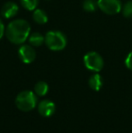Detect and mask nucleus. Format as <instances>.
<instances>
[{
	"mask_svg": "<svg viewBox=\"0 0 132 133\" xmlns=\"http://www.w3.org/2000/svg\"><path fill=\"white\" fill-rule=\"evenodd\" d=\"M30 24L25 19H16L10 22L5 29V35L12 44H23L30 35Z\"/></svg>",
	"mask_w": 132,
	"mask_h": 133,
	"instance_id": "f257e3e1",
	"label": "nucleus"
},
{
	"mask_svg": "<svg viewBox=\"0 0 132 133\" xmlns=\"http://www.w3.org/2000/svg\"><path fill=\"white\" fill-rule=\"evenodd\" d=\"M15 102L22 111H31L37 106V96L34 91H23L17 94Z\"/></svg>",
	"mask_w": 132,
	"mask_h": 133,
	"instance_id": "f03ea898",
	"label": "nucleus"
},
{
	"mask_svg": "<svg viewBox=\"0 0 132 133\" xmlns=\"http://www.w3.org/2000/svg\"><path fill=\"white\" fill-rule=\"evenodd\" d=\"M44 44L52 51H62L67 45V38L60 31H50L44 36Z\"/></svg>",
	"mask_w": 132,
	"mask_h": 133,
	"instance_id": "7ed1b4c3",
	"label": "nucleus"
},
{
	"mask_svg": "<svg viewBox=\"0 0 132 133\" xmlns=\"http://www.w3.org/2000/svg\"><path fill=\"white\" fill-rule=\"evenodd\" d=\"M83 63L88 70L92 72H99L104 66V61L102 56L97 52H89L83 57Z\"/></svg>",
	"mask_w": 132,
	"mask_h": 133,
	"instance_id": "20e7f679",
	"label": "nucleus"
},
{
	"mask_svg": "<svg viewBox=\"0 0 132 133\" xmlns=\"http://www.w3.org/2000/svg\"><path fill=\"white\" fill-rule=\"evenodd\" d=\"M98 5L102 12L109 16L119 14L122 8L120 0H98Z\"/></svg>",
	"mask_w": 132,
	"mask_h": 133,
	"instance_id": "39448f33",
	"label": "nucleus"
},
{
	"mask_svg": "<svg viewBox=\"0 0 132 133\" xmlns=\"http://www.w3.org/2000/svg\"><path fill=\"white\" fill-rule=\"evenodd\" d=\"M18 56L24 63H31L36 58V53L31 44H23L18 49Z\"/></svg>",
	"mask_w": 132,
	"mask_h": 133,
	"instance_id": "423d86ee",
	"label": "nucleus"
},
{
	"mask_svg": "<svg viewBox=\"0 0 132 133\" xmlns=\"http://www.w3.org/2000/svg\"><path fill=\"white\" fill-rule=\"evenodd\" d=\"M37 110L41 116L48 118L53 115L55 110H56V107H55L54 102H53L52 101L44 100L39 102V104L37 105Z\"/></svg>",
	"mask_w": 132,
	"mask_h": 133,
	"instance_id": "0eeeda50",
	"label": "nucleus"
},
{
	"mask_svg": "<svg viewBox=\"0 0 132 133\" xmlns=\"http://www.w3.org/2000/svg\"><path fill=\"white\" fill-rule=\"evenodd\" d=\"M19 11V7L15 2L8 1L3 5L1 8V15L6 19L12 18L17 15Z\"/></svg>",
	"mask_w": 132,
	"mask_h": 133,
	"instance_id": "6e6552de",
	"label": "nucleus"
},
{
	"mask_svg": "<svg viewBox=\"0 0 132 133\" xmlns=\"http://www.w3.org/2000/svg\"><path fill=\"white\" fill-rule=\"evenodd\" d=\"M103 85V79L98 72L92 74L89 79V86L92 90L95 91H99Z\"/></svg>",
	"mask_w": 132,
	"mask_h": 133,
	"instance_id": "1a4fd4ad",
	"label": "nucleus"
},
{
	"mask_svg": "<svg viewBox=\"0 0 132 133\" xmlns=\"http://www.w3.org/2000/svg\"><path fill=\"white\" fill-rule=\"evenodd\" d=\"M33 19L38 25H44V24H46L48 22V16L44 10L36 8L33 10Z\"/></svg>",
	"mask_w": 132,
	"mask_h": 133,
	"instance_id": "9d476101",
	"label": "nucleus"
},
{
	"mask_svg": "<svg viewBox=\"0 0 132 133\" xmlns=\"http://www.w3.org/2000/svg\"><path fill=\"white\" fill-rule=\"evenodd\" d=\"M28 42L33 47H39L44 43V36L40 33H33L29 35Z\"/></svg>",
	"mask_w": 132,
	"mask_h": 133,
	"instance_id": "9b49d317",
	"label": "nucleus"
},
{
	"mask_svg": "<svg viewBox=\"0 0 132 133\" xmlns=\"http://www.w3.org/2000/svg\"><path fill=\"white\" fill-rule=\"evenodd\" d=\"M48 91H49V85H48L47 82H44V81L38 82L34 86V93L37 96H45L48 93Z\"/></svg>",
	"mask_w": 132,
	"mask_h": 133,
	"instance_id": "f8f14e48",
	"label": "nucleus"
},
{
	"mask_svg": "<svg viewBox=\"0 0 132 133\" xmlns=\"http://www.w3.org/2000/svg\"><path fill=\"white\" fill-rule=\"evenodd\" d=\"M82 7L86 12H94L99 8L98 0H84L82 3Z\"/></svg>",
	"mask_w": 132,
	"mask_h": 133,
	"instance_id": "ddd939ff",
	"label": "nucleus"
},
{
	"mask_svg": "<svg viewBox=\"0 0 132 133\" xmlns=\"http://www.w3.org/2000/svg\"><path fill=\"white\" fill-rule=\"evenodd\" d=\"M22 6L28 11H33L37 8L39 0H20Z\"/></svg>",
	"mask_w": 132,
	"mask_h": 133,
	"instance_id": "4468645a",
	"label": "nucleus"
},
{
	"mask_svg": "<svg viewBox=\"0 0 132 133\" xmlns=\"http://www.w3.org/2000/svg\"><path fill=\"white\" fill-rule=\"evenodd\" d=\"M122 14L125 17L132 18V0L126 2L121 8Z\"/></svg>",
	"mask_w": 132,
	"mask_h": 133,
	"instance_id": "2eb2a0df",
	"label": "nucleus"
},
{
	"mask_svg": "<svg viewBox=\"0 0 132 133\" xmlns=\"http://www.w3.org/2000/svg\"><path fill=\"white\" fill-rule=\"evenodd\" d=\"M125 65L129 70L132 71V51L127 55L125 59Z\"/></svg>",
	"mask_w": 132,
	"mask_h": 133,
	"instance_id": "dca6fc26",
	"label": "nucleus"
},
{
	"mask_svg": "<svg viewBox=\"0 0 132 133\" xmlns=\"http://www.w3.org/2000/svg\"><path fill=\"white\" fill-rule=\"evenodd\" d=\"M5 34V25H4L3 21L1 20L0 18V40L2 39V37L4 36V35Z\"/></svg>",
	"mask_w": 132,
	"mask_h": 133,
	"instance_id": "f3484780",
	"label": "nucleus"
}]
</instances>
